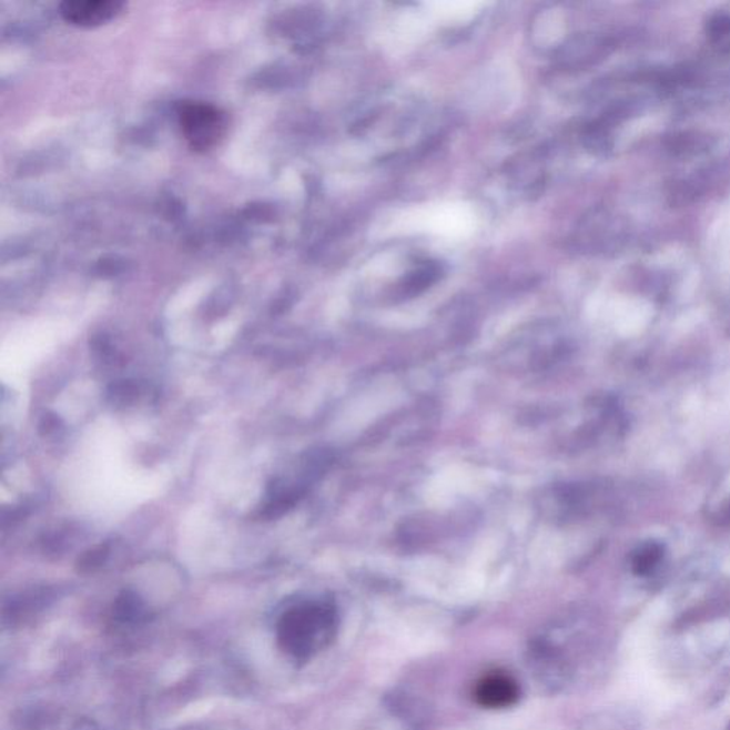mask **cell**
I'll list each match as a JSON object with an SVG mask.
<instances>
[{"label": "cell", "mask_w": 730, "mask_h": 730, "mask_svg": "<svg viewBox=\"0 0 730 730\" xmlns=\"http://www.w3.org/2000/svg\"><path fill=\"white\" fill-rule=\"evenodd\" d=\"M336 631V611L323 602L302 604L283 615L278 638L283 648L306 659L332 641Z\"/></svg>", "instance_id": "obj_1"}, {"label": "cell", "mask_w": 730, "mask_h": 730, "mask_svg": "<svg viewBox=\"0 0 730 730\" xmlns=\"http://www.w3.org/2000/svg\"><path fill=\"white\" fill-rule=\"evenodd\" d=\"M179 126L189 146L197 152H209L226 136V113L204 102H182L178 108Z\"/></svg>", "instance_id": "obj_2"}, {"label": "cell", "mask_w": 730, "mask_h": 730, "mask_svg": "<svg viewBox=\"0 0 730 730\" xmlns=\"http://www.w3.org/2000/svg\"><path fill=\"white\" fill-rule=\"evenodd\" d=\"M123 8L118 0H67L60 4V14L74 27L94 28L116 18Z\"/></svg>", "instance_id": "obj_3"}, {"label": "cell", "mask_w": 730, "mask_h": 730, "mask_svg": "<svg viewBox=\"0 0 730 730\" xmlns=\"http://www.w3.org/2000/svg\"><path fill=\"white\" fill-rule=\"evenodd\" d=\"M612 47L614 42L609 38L598 37V34H578L559 49L557 58L564 68L581 69L607 57Z\"/></svg>", "instance_id": "obj_4"}, {"label": "cell", "mask_w": 730, "mask_h": 730, "mask_svg": "<svg viewBox=\"0 0 730 730\" xmlns=\"http://www.w3.org/2000/svg\"><path fill=\"white\" fill-rule=\"evenodd\" d=\"M475 701L488 709L511 707L519 698V687L507 673L485 675L474 691Z\"/></svg>", "instance_id": "obj_5"}, {"label": "cell", "mask_w": 730, "mask_h": 730, "mask_svg": "<svg viewBox=\"0 0 730 730\" xmlns=\"http://www.w3.org/2000/svg\"><path fill=\"white\" fill-rule=\"evenodd\" d=\"M709 42L718 52L730 53V14H714L707 24Z\"/></svg>", "instance_id": "obj_6"}, {"label": "cell", "mask_w": 730, "mask_h": 730, "mask_svg": "<svg viewBox=\"0 0 730 730\" xmlns=\"http://www.w3.org/2000/svg\"><path fill=\"white\" fill-rule=\"evenodd\" d=\"M439 273H442V270H439L438 264L427 262L409 274L407 280H405L404 287L407 290V293L423 292V290L437 282Z\"/></svg>", "instance_id": "obj_7"}, {"label": "cell", "mask_w": 730, "mask_h": 730, "mask_svg": "<svg viewBox=\"0 0 730 730\" xmlns=\"http://www.w3.org/2000/svg\"><path fill=\"white\" fill-rule=\"evenodd\" d=\"M663 555V548L659 544L649 543L643 545L637 554L633 555L632 568L635 574L647 575L657 567L658 562L661 561Z\"/></svg>", "instance_id": "obj_8"}, {"label": "cell", "mask_w": 730, "mask_h": 730, "mask_svg": "<svg viewBox=\"0 0 730 730\" xmlns=\"http://www.w3.org/2000/svg\"><path fill=\"white\" fill-rule=\"evenodd\" d=\"M143 394L140 384L134 382H120L110 388V402L116 405H130L136 403L140 395Z\"/></svg>", "instance_id": "obj_9"}, {"label": "cell", "mask_w": 730, "mask_h": 730, "mask_svg": "<svg viewBox=\"0 0 730 730\" xmlns=\"http://www.w3.org/2000/svg\"><path fill=\"white\" fill-rule=\"evenodd\" d=\"M109 547L108 545H99V547L92 549L83 555L79 561L80 571H93L94 568L100 567L104 562V559L108 558Z\"/></svg>", "instance_id": "obj_10"}, {"label": "cell", "mask_w": 730, "mask_h": 730, "mask_svg": "<svg viewBox=\"0 0 730 730\" xmlns=\"http://www.w3.org/2000/svg\"><path fill=\"white\" fill-rule=\"evenodd\" d=\"M58 418L54 417H47L43 419L42 425H40V428L44 429L47 434H50L52 432H57L58 428Z\"/></svg>", "instance_id": "obj_11"}, {"label": "cell", "mask_w": 730, "mask_h": 730, "mask_svg": "<svg viewBox=\"0 0 730 730\" xmlns=\"http://www.w3.org/2000/svg\"><path fill=\"white\" fill-rule=\"evenodd\" d=\"M728 524L730 525V505L721 514V524Z\"/></svg>", "instance_id": "obj_12"}, {"label": "cell", "mask_w": 730, "mask_h": 730, "mask_svg": "<svg viewBox=\"0 0 730 730\" xmlns=\"http://www.w3.org/2000/svg\"><path fill=\"white\" fill-rule=\"evenodd\" d=\"M729 730H730V724H729Z\"/></svg>", "instance_id": "obj_13"}]
</instances>
